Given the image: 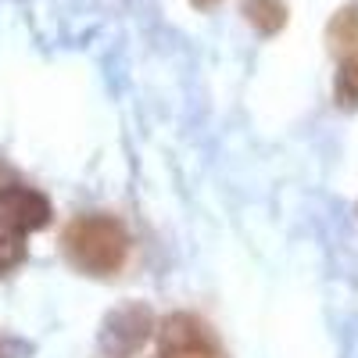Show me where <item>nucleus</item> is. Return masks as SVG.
<instances>
[{
	"label": "nucleus",
	"mask_w": 358,
	"mask_h": 358,
	"mask_svg": "<svg viewBox=\"0 0 358 358\" xmlns=\"http://www.w3.org/2000/svg\"><path fill=\"white\" fill-rule=\"evenodd\" d=\"M50 215H54V208L50 201L33 190V187H0V226H8L15 233H40L43 226H50Z\"/></svg>",
	"instance_id": "20e7f679"
},
{
	"label": "nucleus",
	"mask_w": 358,
	"mask_h": 358,
	"mask_svg": "<svg viewBox=\"0 0 358 358\" xmlns=\"http://www.w3.org/2000/svg\"><path fill=\"white\" fill-rule=\"evenodd\" d=\"M155 334V312L143 301H126L104 315L101 322V348L108 358H133Z\"/></svg>",
	"instance_id": "7ed1b4c3"
},
{
	"label": "nucleus",
	"mask_w": 358,
	"mask_h": 358,
	"mask_svg": "<svg viewBox=\"0 0 358 358\" xmlns=\"http://www.w3.org/2000/svg\"><path fill=\"white\" fill-rule=\"evenodd\" d=\"M337 101L355 108L358 104V50L341 57V72H337Z\"/></svg>",
	"instance_id": "0eeeda50"
},
{
	"label": "nucleus",
	"mask_w": 358,
	"mask_h": 358,
	"mask_svg": "<svg viewBox=\"0 0 358 358\" xmlns=\"http://www.w3.org/2000/svg\"><path fill=\"white\" fill-rule=\"evenodd\" d=\"M190 4H194V8H201V11H208V8H215L219 0H190Z\"/></svg>",
	"instance_id": "1a4fd4ad"
},
{
	"label": "nucleus",
	"mask_w": 358,
	"mask_h": 358,
	"mask_svg": "<svg viewBox=\"0 0 358 358\" xmlns=\"http://www.w3.org/2000/svg\"><path fill=\"white\" fill-rule=\"evenodd\" d=\"M0 358H11V351H8V344L0 341Z\"/></svg>",
	"instance_id": "9d476101"
},
{
	"label": "nucleus",
	"mask_w": 358,
	"mask_h": 358,
	"mask_svg": "<svg viewBox=\"0 0 358 358\" xmlns=\"http://www.w3.org/2000/svg\"><path fill=\"white\" fill-rule=\"evenodd\" d=\"M65 255L86 276H115L129 258V233L111 215H79L65 229Z\"/></svg>",
	"instance_id": "f257e3e1"
},
{
	"label": "nucleus",
	"mask_w": 358,
	"mask_h": 358,
	"mask_svg": "<svg viewBox=\"0 0 358 358\" xmlns=\"http://www.w3.org/2000/svg\"><path fill=\"white\" fill-rule=\"evenodd\" d=\"M25 262V236L0 226V276L11 273V268H18Z\"/></svg>",
	"instance_id": "6e6552de"
},
{
	"label": "nucleus",
	"mask_w": 358,
	"mask_h": 358,
	"mask_svg": "<svg viewBox=\"0 0 358 358\" xmlns=\"http://www.w3.org/2000/svg\"><path fill=\"white\" fill-rule=\"evenodd\" d=\"M158 334V358H226L222 341L215 330L194 312H172L155 326Z\"/></svg>",
	"instance_id": "f03ea898"
},
{
	"label": "nucleus",
	"mask_w": 358,
	"mask_h": 358,
	"mask_svg": "<svg viewBox=\"0 0 358 358\" xmlns=\"http://www.w3.org/2000/svg\"><path fill=\"white\" fill-rule=\"evenodd\" d=\"M241 11H244V18L258 29V33H265V36H276L280 29L287 25V18H290L283 0H241Z\"/></svg>",
	"instance_id": "423d86ee"
},
{
	"label": "nucleus",
	"mask_w": 358,
	"mask_h": 358,
	"mask_svg": "<svg viewBox=\"0 0 358 358\" xmlns=\"http://www.w3.org/2000/svg\"><path fill=\"white\" fill-rule=\"evenodd\" d=\"M326 43L341 57L358 50V4H348L330 18V25H326Z\"/></svg>",
	"instance_id": "39448f33"
}]
</instances>
